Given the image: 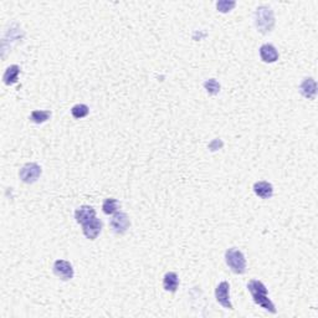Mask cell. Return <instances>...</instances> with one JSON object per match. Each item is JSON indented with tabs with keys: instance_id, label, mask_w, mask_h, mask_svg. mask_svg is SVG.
<instances>
[{
	"instance_id": "9",
	"label": "cell",
	"mask_w": 318,
	"mask_h": 318,
	"mask_svg": "<svg viewBox=\"0 0 318 318\" xmlns=\"http://www.w3.org/2000/svg\"><path fill=\"white\" fill-rule=\"evenodd\" d=\"M299 92L303 97L308 100H315L317 94V84L312 77L305 78L302 84L299 85Z\"/></svg>"
},
{
	"instance_id": "19",
	"label": "cell",
	"mask_w": 318,
	"mask_h": 318,
	"mask_svg": "<svg viewBox=\"0 0 318 318\" xmlns=\"http://www.w3.org/2000/svg\"><path fill=\"white\" fill-rule=\"evenodd\" d=\"M236 3L235 1H227V0H223V1H218L216 3V8L220 13H229L230 10L235 8Z\"/></svg>"
},
{
	"instance_id": "3",
	"label": "cell",
	"mask_w": 318,
	"mask_h": 318,
	"mask_svg": "<svg viewBox=\"0 0 318 318\" xmlns=\"http://www.w3.org/2000/svg\"><path fill=\"white\" fill-rule=\"evenodd\" d=\"M225 261H227V265L234 273H237V275L245 273L246 259L239 249H227V252H225Z\"/></svg>"
},
{
	"instance_id": "13",
	"label": "cell",
	"mask_w": 318,
	"mask_h": 318,
	"mask_svg": "<svg viewBox=\"0 0 318 318\" xmlns=\"http://www.w3.org/2000/svg\"><path fill=\"white\" fill-rule=\"evenodd\" d=\"M163 287L168 292H176L179 287V278L176 273H167L163 278Z\"/></svg>"
},
{
	"instance_id": "7",
	"label": "cell",
	"mask_w": 318,
	"mask_h": 318,
	"mask_svg": "<svg viewBox=\"0 0 318 318\" xmlns=\"http://www.w3.org/2000/svg\"><path fill=\"white\" fill-rule=\"evenodd\" d=\"M54 273L62 281H68L73 277V267L66 260H56L54 264Z\"/></svg>"
},
{
	"instance_id": "10",
	"label": "cell",
	"mask_w": 318,
	"mask_h": 318,
	"mask_svg": "<svg viewBox=\"0 0 318 318\" xmlns=\"http://www.w3.org/2000/svg\"><path fill=\"white\" fill-rule=\"evenodd\" d=\"M260 57L266 64H273L278 60V52L271 44H265L260 47Z\"/></svg>"
},
{
	"instance_id": "4",
	"label": "cell",
	"mask_w": 318,
	"mask_h": 318,
	"mask_svg": "<svg viewBox=\"0 0 318 318\" xmlns=\"http://www.w3.org/2000/svg\"><path fill=\"white\" fill-rule=\"evenodd\" d=\"M41 172L43 170H41V167L39 164H36V163H26L20 169L19 177L24 183L33 184L40 178Z\"/></svg>"
},
{
	"instance_id": "14",
	"label": "cell",
	"mask_w": 318,
	"mask_h": 318,
	"mask_svg": "<svg viewBox=\"0 0 318 318\" xmlns=\"http://www.w3.org/2000/svg\"><path fill=\"white\" fill-rule=\"evenodd\" d=\"M19 72H20V68L18 65L9 66V68L5 70V72H4V76H3L4 84L8 85V86H11V85L17 84Z\"/></svg>"
},
{
	"instance_id": "11",
	"label": "cell",
	"mask_w": 318,
	"mask_h": 318,
	"mask_svg": "<svg viewBox=\"0 0 318 318\" xmlns=\"http://www.w3.org/2000/svg\"><path fill=\"white\" fill-rule=\"evenodd\" d=\"M253 192L261 199H270L273 195V186L269 182H257L253 184Z\"/></svg>"
},
{
	"instance_id": "17",
	"label": "cell",
	"mask_w": 318,
	"mask_h": 318,
	"mask_svg": "<svg viewBox=\"0 0 318 318\" xmlns=\"http://www.w3.org/2000/svg\"><path fill=\"white\" fill-rule=\"evenodd\" d=\"M90 110L86 105H75L71 108V114L73 116V118L81 119L84 117H86L89 114Z\"/></svg>"
},
{
	"instance_id": "12",
	"label": "cell",
	"mask_w": 318,
	"mask_h": 318,
	"mask_svg": "<svg viewBox=\"0 0 318 318\" xmlns=\"http://www.w3.org/2000/svg\"><path fill=\"white\" fill-rule=\"evenodd\" d=\"M96 216V210L90 205H84L81 208H78L75 211V219L78 224H85L89 220L93 219Z\"/></svg>"
},
{
	"instance_id": "18",
	"label": "cell",
	"mask_w": 318,
	"mask_h": 318,
	"mask_svg": "<svg viewBox=\"0 0 318 318\" xmlns=\"http://www.w3.org/2000/svg\"><path fill=\"white\" fill-rule=\"evenodd\" d=\"M204 89L206 90V92L209 94L215 96V94H218L220 92V84L216 81L215 78H210V80H206L204 82Z\"/></svg>"
},
{
	"instance_id": "5",
	"label": "cell",
	"mask_w": 318,
	"mask_h": 318,
	"mask_svg": "<svg viewBox=\"0 0 318 318\" xmlns=\"http://www.w3.org/2000/svg\"><path fill=\"white\" fill-rule=\"evenodd\" d=\"M110 225L114 230V232H116L117 235H123L126 234L127 230L130 229V218L126 213H122V211H117V213L114 214L112 219L110 221Z\"/></svg>"
},
{
	"instance_id": "1",
	"label": "cell",
	"mask_w": 318,
	"mask_h": 318,
	"mask_svg": "<svg viewBox=\"0 0 318 318\" xmlns=\"http://www.w3.org/2000/svg\"><path fill=\"white\" fill-rule=\"evenodd\" d=\"M248 290L251 294V296H252L253 302H255L256 305H259L260 307L264 308L267 312L273 313V315L277 312L275 305H273V302L269 298L266 286H265L261 281L251 280L250 282L248 283Z\"/></svg>"
},
{
	"instance_id": "15",
	"label": "cell",
	"mask_w": 318,
	"mask_h": 318,
	"mask_svg": "<svg viewBox=\"0 0 318 318\" xmlns=\"http://www.w3.org/2000/svg\"><path fill=\"white\" fill-rule=\"evenodd\" d=\"M51 117V112L50 111H43V110H36L31 112L30 114V121L34 122L36 124H40L46 122L47 119H50Z\"/></svg>"
},
{
	"instance_id": "6",
	"label": "cell",
	"mask_w": 318,
	"mask_h": 318,
	"mask_svg": "<svg viewBox=\"0 0 318 318\" xmlns=\"http://www.w3.org/2000/svg\"><path fill=\"white\" fill-rule=\"evenodd\" d=\"M216 301L227 310H234L231 302H230V285L227 281H223L218 285L215 290Z\"/></svg>"
},
{
	"instance_id": "2",
	"label": "cell",
	"mask_w": 318,
	"mask_h": 318,
	"mask_svg": "<svg viewBox=\"0 0 318 318\" xmlns=\"http://www.w3.org/2000/svg\"><path fill=\"white\" fill-rule=\"evenodd\" d=\"M255 24L261 34L271 33L275 27V14L273 9L266 5L259 6L255 13Z\"/></svg>"
},
{
	"instance_id": "8",
	"label": "cell",
	"mask_w": 318,
	"mask_h": 318,
	"mask_svg": "<svg viewBox=\"0 0 318 318\" xmlns=\"http://www.w3.org/2000/svg\"><path fill=\"white\" fill-rule=\"evenodd\" d=\"M101 230H102V223H101L100 219H97L96 216H94L93 219H91V220L87 221V223H85V224H82V231H84L85 236H86L89 240L97 239Z\"/></svg>"
},
{
	"instance_id": "16",
	"label": "cell",
	"mask_w": 318,
	"mask_h": 318,
	"mask_svg": "<svg viewBox=\"0 0 318 318\" xmlns=\"http://www.w3.org/2000/svg\"><path fill=\"white\" fill-rule=\"evenodd\" d=\"M119 208H121V204H119L118 200L114 199V198H108V199H106L102 205L103 213L107 214V215L117 213V211L119 210Z\"/></svg>"
}]
</instances>
